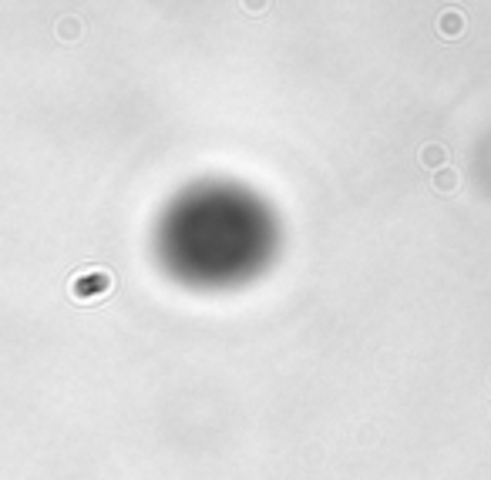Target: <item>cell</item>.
<instances>
[{"label":"cell","instance_id":"1","mask_svg":"<svg viewBox=\"0 0 491 480\" xmlns=\"http://www.w3.org/2000/svg\"><path fill=\"white\" fill-rule=\"evenodd\" d=\"M108 292H111V272H104V269H88V272H81V276L71 279V296H75L78 303L101 299Z\"/></svg>","mask_w":491,"mask_h":480}]
</instances>
